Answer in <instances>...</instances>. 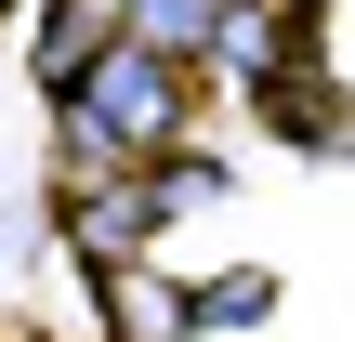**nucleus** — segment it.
Segmentation results:
<instances>
[{
	"mask_svg": "<svg viewBox=\"0 0 355 342\" xmlns=\"http://www.w3.org/2000/svg\"><path fill=\"white\" fill-rule=\"evenodd\" d=\"M66 92H79L119 145H171V132H184V53H158V40H132V26H119Z\"/></svg>",
	"mask_w": 355,
	"mask_h": 342,
	"instance_id": "nucleus-1",
	"label": "nucleus"
},
{
	"mask_svg": "<svg viewBox=\"0 0 355 342\" xmlns=\"http://www.w3.org/2000/svg\"><path fill=\"white\" fill-rule=\"evenodd\" d=\"M184 316H198V342H237L277 316V277H211V290H184Z\"/></svg>",
	"mask_w": 355,
	"mask_h": 342,
	"instance_id": "nucleus-2",
	"label": "nucleus"
},
{
	"mask_svg": "<svg viewBox=\"0 0 355 342\" xmlns=\"http://www.w3.org/2000/svg\"><path fill=\"white\" fill-rule=\"evenodd\" d=\"M237 13H250V0H237Z\"/></svg>",
	"mask_w": 355,
	"mask_h": 342,
	"instance_id": "nucleus-3",
	"label": "nucleus"
}]
</instances>
